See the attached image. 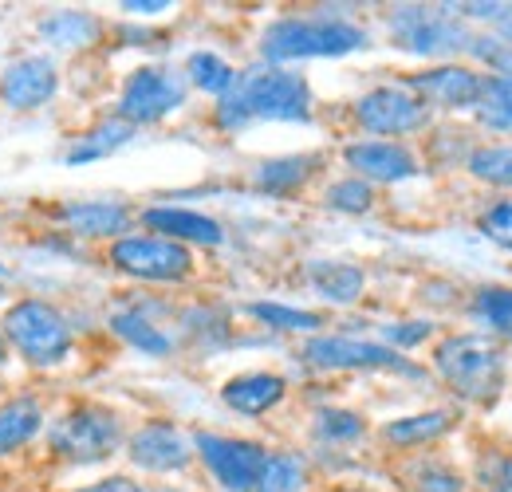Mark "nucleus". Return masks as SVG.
Listing matches in <instances>:
<instances>
[{
    "label": "nucleus",
    "instance_id": "f257e3e1",
    "mask_svg": "<svg viewBox=\"0 0 512 492\" xmlns=\"http://www.w3.org/2000/svg\"><path fill=\"white\" fill-rule=\"evenodd\" d=\"M213 119L221 130L237 134L253 123H312V87L300 71L284 67H249L237 71V83L217 99Z\"/></svg>",
    "mask_w": 512,
    "mask_h": 492
},
{
    "label": "nucleus",
    "instance_id": "f03ea898",
    "mask_svg": "<svg viewBox=\"0 0 512 492\" xmlns=\"http://www.w3.org/2000/svg\"><path fill=\"white\" fill-rule=\"evenodd\" d=\"M367 48V32L339 16V12H312V16H280L260 36V56L268 67L296 60H335Z\"/></svg>",
    "mask_w": 512,
    "mask_h": 492
},
{
    "label": "nucleus",
    "instance_id": "7ed1b4c3",
    "mask_svg": "<svg viewBox=\"0 0 512 492\" xmlns=\"http://www.w3.org/2000/svg\"><path fill=\"white\" fill-rule=\"evenodd\" d=\"M505 347L481 331H453L434 343V374L465 402H493L505 390Z\"/></svg>",
    "mask_w": 512,
    "mask_h": 492
},
{
    "label": "nucleus",
    "instance_id": "20e7f679",
    "mask_svg": "<svg viewBox=\"0 0 512 492\" xmlns=\"http://www.w3.org/2000/svg\"><path fill=\"white\" fill-rule=\"evenodd\" d=\"M0 331L8 339V351L20 355V363L32 370H56L64 367L75 351V331L67 323V315L48 300H16L4 308Z\"/></svg>",
    "mask_w": 512,
    "mask_h": 492
},
{
    "label": "nucleus",
    "instance_id": "39448f33",
    "mask_svg": "<svg viewBox=\"0 0 512 492\" xmlns=\"http://www.w3.org/2000/svg\"><path fill=\"white\" fill-rule=\"evenodd\" d=\"M386 32L398 48L430 60L465 56L473 44V32L453 12V4H398L386 16Z\"/></svg>",
    "mask_w": 512,
    "mask_h": 492
},
{
    "label": "nucleus",
    "instance_id": "423d86ee",
    "mask_svg": "<svg viewBox=\"0 0 512 492\" xmlns=\"http://www.w3.org/2000/svg\"><path fill=\"white\" fill-rule=\"evenodd\" d=\"M123 418L99 402H79L48 426V449L71 465H103L123 449Z\"/></svg>",
    "mask_w": 512,
    "mask_h": 492
},
{
    "label": "nucleus",
    "instance_id": "0eeeda50",
    "mask_svg": "<svg viewBox=\"0 0 512 492\" xmlns=\"http://www.w3.org/2000/svg\"><path fill=\"white\" fill-rule=\"evenodd\" d=\"M186 75L174 71V67H162V63H146V67H134L119 91V107H115V119H123L127 126H154L162 123L166 115L182 111L186 103Z\"/></svg>",
    "mask_w": 512,
    "mask_h": 492
},
{
    "label": "nucleus",
    "instance_id": "6e6552de",
    "mask_svg": "<svg viewBox=\"0 0 512 492\" xmlns=\"http://www.w3.org/2000/svg\"><path fill=\"white\" fill-rule=\"evenodd\" d=\"M193 457L205 465L213 485L221 492H253L260 481V469L268 461V449L249 437L201 430L193 433Z\"/></svg>",
    "mask_w": 512,
    "mask_h": 492
},
{
    "label": "nucleus",
    "instance_id": "1a4fd4ad",
    "mask_svg": "<svg viewBox=\"0 0 512 492\" xmlns=\"http://www.w3.org/2000/svg\"><path fill=\"white\" fill-rule=\"evenodd\" d=\"M107 260L130 276V280H146V284H182L193 272V252L186 245H174L166 237L154 233H127L119 237Z\"/></svg>",
    "mask_w": 512,
    "mask_h": 492
},
{
    "label": "nucleus",
    "instance_id": "9d476101",
    "mask_svg": "<svg viewBox=\"0 0 512 492\" xmlns=\"http://www.w3.org/2000/svg\"><path fill=\"white\" fill-rule=\"evenodd\" d=\"M430 107L410 95L402 83H386V87H371L367 95L355 99V123L363 134H375L386 142H402L406 134H418L430 126Z\"/></svg>",
    "mask_w": 512,
    "mask_h": 492
},
{
    "label": "nucleus",
    "instance_id": "9b49d317",
    "mask_svg": "<svg viewBox=\"0 0 512 492\" xmlns=\"http://www.w3.org/2000/svg\"><path fill=\"white\" fill-rule=\"evenodd\" d=\"M304 363L316 370H394V374H410L422 378L426 370L414 367L406 355L390 351L386 343H371V339H355V335H312L304 343Z\"/></svg>",
    "mask_w": 512,
    "mask_h": 492
},
{
    "label": "nucleus",
    "instance_id": "f8f14e48",
    "mask_svg": "<svg viewBox=\"0 0 512 492\" xmlns=\"http://www.w3.org/2000/svg\"><path fill=\"white\" fill-rule=\"evenodd\" d=\"M402 87L418 95L430 111H477L485 91V71H473L465 63H438V67L414 71Z\"/></svg>",
    "mask_w": 512,
    "mask_h": 492
},
{
    "label": "nucleus",
    "instance_id": "ddd939ff",
    "mask_svg": "<svg viewBox=\"0 0 512 492\" xmlns=\"http://www.w3.org/2000/svg\"><path fill=\"white\" fill-rule=\"evenodd\" d=\"M123 445H127L130 465L142 473H154V477L186 473L193 465V437H186L174 422H146L130 433Z\"/></svg>",
    "mask_w": 512,
    "mask_h": 492
},
{
    "label": "nucleus",
    "instance_id": "4468645a",
    "mask_svg": "<svg viewBox=\"0 0 512 492\" xmlns=\"http://www.w3.org/2000/svg\"><path fill=\"white\" fill-rule=\"evenodd\" d=\"M60 91V67L52 63V56H16L4 63L0 71V103L8 111H40L56 99Z\"/></svg>",
    "mask_w": 512,
    "mask_h": 492
},
{
    "label": "nucleus",
    "instance_id": "2eb2a0df",
    "mask_svg": "<svg viewBox=\"0 0 512 492\" xmlns=\"http://www.w3.org/2000/svg\"><path fill=\"white\" fill-rule=\"evenodd\" d=\"M343 162L355 170V178L367 185H394L410 182L422 174L414 150L406 142H386V138H359L351 146H343Z\"/></svg>",
    "mask_w": 512,
    "mask_h": 492
},
{
    "label": "nucleus",
    "instance_id": "dca6fc26",
    "mask_svg": "<svg viewBox=\"0 0 512 492\" xmlns=\"http://www.w3.org/2000/svg\"><path fill=\"white\" fill-rule=\"evenodd\" d=\"M60 225H64L71 237H83V241H119L127 237L130 225H134V213L123 201H107V197H91V201H67L56 209Z\"/></svg>",
    "mask_w": 512,
    "mask_h": 492
},
{
    "label": "nucleus",
    "instance_id": "f3484780",
    "mask_svg": "<svg viewBox=\"0 0 512 492\" xmlns=\"http://www.w3.org/2000/svg\"><path fill=\"white\" fill-rule=\"evenodd\" d=\"M142 225L154 233V237H166L174 245H221L225 241V229L221 221L197 213V209H182V205H150L142 209Z\"/></svg>",
    "mask_w": 512,
    "mask_h": 492
},
{
    "label": "nucleus",
    "instance_id": "a211bd4d",
    "mask_svg": "<svg viewBox=\"0 0 512 492\" xmlns=\"http://www.w3.org/2000/svg\"><path fill=\"white\" fill-rule=\"evenodd\" d=\"M288 398V382L272 370H249L221 386V402L241 418H264Z\"/></svg>",
    "mask_w": 512,
    "mask_h": 492
},
{
    "label": "nucleus",
    "instance_id": "6ab92c4d",
    "mask_svg": "<svg viewBox=\"0 0 512 492\" xmlns=\"http://www.w3.org/2000/svg\"><path fill=\"white\" fill-rule=\"evenodd\" d=\"M308 284L327 304L351 308L367 292V272L359 264H347V260H312L308 264Z\"/></svg>",
    "mask_w": 512,
    "mask_h": 492
},
{
    "label": "nucleus",
    "instance_id": "aec40b11",
    "mask_svg": "<svg viewBox=\"0 0 512 492\" xmlns=\"http://www.w3.org/2000/svg\"><path fill=\"white\" fill-rule=\"evenodd\" d=\"M48 426V414L40 406V398L32 394H16L0 406V457H16L20 449H28Z\"/></svg>",
    "mask_w": 512,
    "mask_h": 492
},
{
    "label": "nucleus",
    "instance_id": "412c9836",
    "mask_svg": "<svg viewBox=\"0 0 512 492\" xmlns=\"http://www.w3.org/2000/svg\"><path fill=\"white\" fill-rule=\"evenodd\" d=\"M457 426V414L438 406V410H422V414H406V418H394L383 426V441L394 449H422V445H434L442 441L449 430Z\"/></svg>",
    "mask_w": 512,
    "mask_h": 492
},
{
    "label": "nucleus",
    "instance_id": "4be33fe9",
    "mask_svg": "<svg viewBox=\"0 0 512 492\" xmlns=\"http://www.w3.org/2000/svg\"><path fill=\"white\" fill-rule=\"evenodd\" d=\"M111 331L134 347V351H142V355H150V359H166V355H174V335H166L150 315H142L138 308H123V311H111Z\"/></svg>",
    "mask_w": 512,
    "mask_h": 492
},
{
    "label": "nucleus",
    "instance_id": "5701e85b",
    "mask_svg": "<svg viewBox=\"0 0 512 492\" xmlns=\"http://www.w3.org/2000/svg\"><path fill=\"white\" fill-rule=\"evenodd\" d=\"M40 36L52 48H91L103 36V20L83 8H60L40 20Z\"/></svg>",
    "mask_w": 512,
    "mask_h": 492
},
{
    "label": "nucleus",
    "instance_id": "b1692460",
    "mask_svg": "<svg viewBox=\"0 0 512 492\" xmlns=\"http://www.w3.org/2000/svg\"><path fill=\"white\" fill-rule=\"evenodd\" d=\"M134 138V126L123 119H107V123L91 126L87 134H79L71 146L64 150V166H87V162H103L111 154H119Z\"/></svg>",
    "mask_w": 512,
    "mask_h": 492
},
{
    "label": "nucleus",
    "instance_id": "393cba45",
    "mask_svg": "<svg viewBox=\"0 0 512 492\" xmlns=\"http://www.w3.org/2000/svg\"><path fill=\"white\" fill-rule=\"evenodd\" d=\"M316 154H288V158H272V162H260L253 174V185L272 193V197H288L296 189H304V182L316 174Z\"/></svg>",
    "mask_w": 512,
    "mask_h": 492
},
{
    "label": "nucleus",
    "instance_id": "a878e982",
    "mask_svg": "<svg viewBox=\"0 0 512 492\" xmlns=\"http://www.w3.org/2000/svg\"><path fill=\"white\" fill-rule=\"evenodd\" d=\"M308 485H312L308 461L292 449H280V453H268L253 492H308Z\"/></svg>",
    "mask_w": 512,
    "mask_h": 492
},
{
    "label": "nucleus",
    "instance_id": "bb28decb",
    "mask_svg": "<svg viewBox=\"0 0 512 492\" xmlns=\"http://www.w3.org/2000/svg\"><path fill=\"white\" fill-rule=\"evenodd\" d=\"M182 75H186V83H193L197 91H205L213 99H225L233 91V83H237V67L225 56H217V52H193Z\"/></svg>",
    "mask_w": 512,
    "mask_h": 492
},
{
    "label": "nucleus",
    "instance_id": "cd10ccee",
    "mask_svg": "<svg viewBox=\"0 0 512 492\" xmlns=\"http://www.w3.org/2000/svg\"><path fill=\"white\" fill-rule=\"evenodd\" d=\"M465 170L485 185L512 189V142H485L465 154Z\"/></svg>",
    "mask_w": 512,
    "mask_h": 492
},
{
    "label": "nucleus",
    "instance_id": "c85d7f7f",
    "mask_svg": "<svg viewBox=\"0 0 512 492\" xmlns=\"http://www.w3.org/2000/svg\"><path fill=\"white\" fill-rule=\"evenodd\" d=\"M469 311H473L477 323L489 327L493 339H512V288H505V284L481 288V292L469 300Z\"/></svg>",
    "mask_w": 512,
    "mask_h": 492
},
{
    "label": "nucleus",
    "instance_id": "c756f323",
    "mask_svg": "<svg viewBox=\"0 0 512 492\" xmlns=\"http://www.w3.org/2000/svg\"><path fill=\"white\" fill-rule=\"evenodd\" d=\"M249 315H253V319H260L264 327H272V331H292V335H308V339L323 331L320 311L288 308V304H272V300L249 304Z\"/></svg>",
    "mask_w": 512,
    "mask_h": 492
},
{
    "label": "nucleus",
    "instance_id": "7c9ffc66",
    "mask_svg": "<svg viewBox=\"0 0 512 492\" xmlns=\"http://www.w3.org/2000/svg\"><path fill=\"white\" fill-rule=\"evenodd\" d=\"M477 123L497 130V134H509L512 130V75H485V91H481V103H477Z\"/></svg>",
    "mask_w": 512,
    "mask_h": 492
},
{
    "label": "nucleus",
    "instance_id": "2f4dec72",
    "mask_svg": "<svg viewBox=\"0 0 512 492\" xmlns=\"http://www.w3.org/2000/svg\"><path fill=\"white\" fill-rule=\"evenodd\" d=\"M316 437H320L323 445H355V441H363L367 437V422L355 414V410H339V406H331V410H320L316 414Z\"/></svg>",
    "mask_w": 512,
    "mask_h": 492
},
{
    "label": "nucleus",
    "instance_id": "473e14b6",
    "mask_svg": "<svg viewBox=\"0 0 512 492\" xmlns=\"http://www.w3.org/2000/svg\"><path fill=\"white\" fill-rule=\"evenodd\" d=\"M323 201H327V209H335V213L359 217V213H367V209L375 205V185H367L363 178H339V182H331L323 189Z\"/></svg>",
    "mask_w": 512,
    "mask_h": 492
},
{
    "label": "nucleus",
    "instance_id": "72a5a7b5",
    "mask_svg": "<svg viewBox=\"0 0 512 492\" xmlns=\"http://www.w3.org/2000/svg\"><path fill=\"white\" fill-rule=\"evenodd\" d=\"M410 477H414L410 481L414 492H465V477L442 461H422V465H414Z\"/></svg>",
    "mask_w": 512,
    "mask_h": 492
},
{
    "label": "nucleus",
    "instance_id": "f704fd0d",
    "mask_svg": "<svg viewBox=\"0 0 512 492\" xmlns=\"http://www.w3.org/2000/svg\"><path fill=\"white\" fill-rule=\"evenodd\" d=\"M477 229H481L485 241H493L497 248L512 252V201H493V205L481 213Z\"/></svg>",
    "mask_w": 512,
    "mask_h": 492
},
{
    "label": "nucleus",
    "instance_id": "c9c22d12",
    "mask_svg": "<svg viewBox=\"0 0 512 492\" xmlns=\"http://www.w3.org/2000/svg\"><path fill=\"white\" fill-rule=\"evenodd\" d=\"M434 335V323L430 319H406V323H386V331H383V339H386V347L390 351H414L418 343H426Z\"/></svg>",
    "mask_w": 512,
    "mask_h": 492
},
{
    "label": "nucleus",
    "instance_id": "e433bc0d",
    "mask_svg": "<svg viewBox=\"0 0 512 492\" xmlns=\"http://www.w3.org/2000/svg\"><path fill=\"white\" fill-rule=\"evenodd\" d=\"M477 481L489 492H512V453H501V449L485 453L477 461Z\"/></svg>",
    "mask_w": 512,
    "mask_h": 492
},
{
    "label": "nucleus",
    "instance_id": "4c0bfd02",
    "mask_svg": "<svg viewBox=\"0 0 512 492\" xmlns=\"http://www.w3.org/2000/svg\"><path fill=\"white\" fill-rule=\"evenodd\" d=\"M79 492H150V489L142 481H134V477H103L95 485H83Z\"/></svg>",
    "mask_w": 512,
    "mask_h": 492
},
{
    "label": "nucleus",
    "instance_id": "58836bf2",
    "mask_svg": "<svg viewBox=\"0 0 512 492\" xmlns=\"http://www.w3.org/2000/svg\"><path fill=\"white\" fill-rule=\"evenodd\" d=\"M166 8H174L170 0H127L123 4V12H130V16H162Z\"/></svg>",
    "mask_w": 512,
    "mask_h": 492
},
{
    "label": "nucleus",
    "instance_id": "ea45409f",
    "mask_svg": "<svg viewBox=\"0 0 512 492\" xmlns=\"http://www.w3.org/2000/svg\"><path fill=\"white\" fill-rule=\"evenodd\" d=\"M12 359V351H8V339H4V331H0V367Z\"/></svg>",
    "mask_w": 512,
    "mask_h": 492
},
{
    "label": "nucleus",
    "instance_id": "a19ab883",
    "mask_svg": "<svg viewBox=\"0 0 512 492\" xmlns=\"http://www.w3.org/2000/svg\"><path fill=\"white\" fill-rule=\"evenodd\" d=\"M335 492H367V489H335Z\"/></svg>",
    "mask_w": 512,
    "mask_h": 492
},
{
    "label": "nucleus",
    "instance_id": "79ce46f5",
    "mask_svg": "<svg viewBox=\"0 0 512 492\" xmlns=\"http://www.w3.org/2000/svg\"><path fill=\"white\" fill-rule=\"evenodd\" d=\"M0 300H4V288H0Z\"/></svg>",
    "mask_w": 512,
    "mask_h": 492
}]
</instances>
